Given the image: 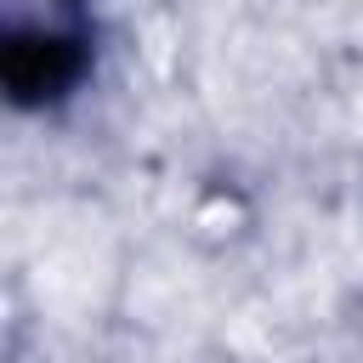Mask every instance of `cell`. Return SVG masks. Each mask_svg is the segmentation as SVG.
Segmentation results:
<instances>
[{"instance_id":"cell-1","label":"cell","mask_w":363,"mask_h":363,"mask_svg":"<svg viewBox=\"0 0 363 363\" xmlns=\"http://www.w3.org/2000/svg\"><path fill=\"white\" fill-rule=\"evenodd\" d=\"M74 68H79V45H68L57 34H45V40H23L17 34L6 45V57H0V74H6V85H11L17 102H28L40 91H57Z\"/></svg>"}]
</instances>
